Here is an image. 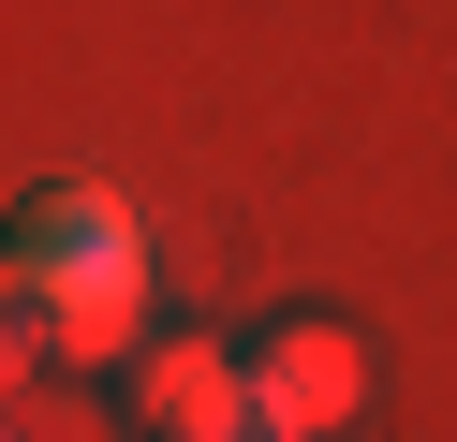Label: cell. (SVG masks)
I'll return each instance as SVG.
<instances>
[{
	"mask_svg": "<svg viewBox=\"0 0 457 442\" xmlns=\"http://www.w3.org/2000/svg\"><path fill=\"white\" fill-rule=\"evenodd\" d=\"M15 339L74 369L148 354V236L119 192H30L15 206Z\"/></svg>",
	"mask_w": 457,
	"mask_h": 442,
	"instance_id": "cell-1",
	"label": "cell"
},
{
	"mask_svg": "<svg viewBox=\"0 0 457 442\" xmlns=\"http://www.w3.org/2000/svg\"><path fill=\"white\" fill-rule=\"evenodd\" d=\"M251 413H266V428H295V442H325L339 413L369 398V369H354V339H339L325 310H280V324H251Z\"/></svg>",
	"mask_w": 457,
	"mask_h": 442,
	"instance_id": "cell-2",
	"label": "cell"
},
{
	"mask_svg": "<svg viewBox=\"0 0 457 442\" xmlns=\"http://www.w3.org/2000/svg\"><path fill=\"white\" fill-rule=\"evenodd\" d=\"M119 413H133L148 442H207V428H237V413H251V369H237V354H207V339H148V354L119 369Z\"/></svg>",
	"mask_w": 457,
	"mask_h": 442,
	"instance_id": "cell-3",
	"label": "cell"
},
{
	"mask_svg": "<svg viewBox=\"0 0 457 442\" xmlns=\"http://www.w3.org/2000/svg\"><path fill=\"white\" fill-rule=\"evenodd\" d=\"M207 442H295V428H266V413H237V428H207Z\"/></svg>",
	"mask_w": 457,
	"mask_h": 442,
	"instance_id": "cell-4",
	"label": "cell"
}]
</instances>
